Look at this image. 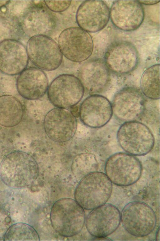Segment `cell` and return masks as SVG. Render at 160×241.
I'll return each mask as SVG.
<instances>
[{
    "instance_id": "1",
    "label": "cell",
    "mask_w": 160,
    "mask_h": 241,
    "mask_svg": "<svg viewBox=\"0 0 160 241\" xmlns=\"http://www.w3.org/2000/svg\"><path fill=\"white\" fill-rule=\"evenodd\" d=\"M38 169L34 158L28 153L15 151L7 155L0 164V178L7 186L21 188L32 184L37 179Z\"/></svg>"
},
{
    "instance_id": "2",
    "label": "cell",
    "mask_w": 160,
    "mask_h": 241,
    "mask_svg": "<svg viewBox=\"0 0 160 241\" xmlns=\"http://www.w3.org/2000/svg\"><path fill=\"white\" fill-rule=\"evenodd\" d=\"M112 183L103 173L90 172L78 185L74 193L75 201L83 209H93L105 204L112 191Z\"/></svg>"
},
{
    "instance_id": "3",
    "label": "cell",
    "mask_w": 160,
    "mask_h": 241,
    "mask_svg": "<svg viewBox=\"0 0 160 241\" xmlns=\"http://www.w3.org/2000/svg\"><path fill=\"white\" fill-rule=\"evenodd\" d=\"M50 219L52 227L57 233L62 236L70 237L81 231L85 216L83 209L75 200L63 198L53 205Z\"/></svg>"
},
{
    "instance_id": "4",
    "label": "cell",
    "mask_w": 160,
    "mask_h": 241,
    "mask_svg": "<svg viewBox=\"0 0 160 241\" xmlns=\"http://www.w3.org/2000/svg\"><path fill=\"white\" fill-rule=\"evenodd\" d=\"M117 138L122 148L134 156L147 154L155 144L154 137L149 128L136 120L126 122L121 125L117 132Z\"/></svg>"
},
{
    "instance_id": "5",
    "label": "cell",
    "mask_w": 160,
    "mask_h": 241,
    "mask_svg": "<svg viewBox=\"0 0 160 241\" xmlns=\"http://www.w3.org/2000/svg\"><path fill=\"white\" fill-rule=\"evenodd\" d=\"M85 89L79 78L69 74L55 78L47 90L48 98L56 107L68 109L77 105L84 96Z\"/></svg>"
},
{
    "instance_id": "6",
    "label": "cell",
    "mask_w": 160,
    "mask_h": 241,
    "mask_svg": "<svg viewBox=\"0 0 160 241\" xmlns=\"http://www.w3.org/2000/svg\"><path fill=\"white\" fill-rule=\"evenodd\" d=\"M106 174L112 183L120 186H126L136 183L140 179L142 166L135 156L119 152L110 156L105 165Z\"/></svg>"
},
{
    "instance_id": "7",
    "label": "cell",
    "mask_w": 160,
    "mask_h": 241,
    "mask_svg": "<svg viewBox=\"0 0 160 241\" xmlns=\"http://www.w3.org/2000/svg\"><path fill=\"white\" fill-rule=\"evenodd\" d=\"M121 221L129 233L140 237L148 235L154 230L157 218L154 211L148 205L134 201L128 203L123 208Z\"/></svg>"
},
{
    "instance_id": "8",
    "label": "cell",
    "mask_w": 160,
    "mask_h": 241,
    "mask_svg": "<svg viewBox=\"0 0 160 241\" xmlns=\"http://www.w3.org/2000/svg\"><path fill=\"white\" fill-rule=\"evenodd\" d=\"M26 50L31 62L42 70H54L62 63L63 55L58 45L48 36L31 37L27 42Z\"/></svg>"
},
{
    "instance_id": "9",
    "label": "cell",
    "mask_w": 160,
    "mask_h": 241,
    "mask_svg": "<svg viewBox=\"0 0 160 241\" xmlns=\"http://www.w3.org/2000/svg\"><path fill=\"white\" fill-rule=\"evenodd\" d=\"M58 43L62 55L73 62L87 60L93 51L92 37L80 28L69 27L63 30L59 35Z\"/></svg>"
},
{
    "instance_id": "10",
    "label": "cell",
    "mask_w": 160,
    "mask_h": 241,
    "mask_svg": "<svg viewBox=\"0 0 160 241\" xmlns=\"http://www.w3.org/2000/svg\"><path fill=\"white\" fill-rule=\"evenodd\" d=\"M43 125L49 138L56 142L61 143L68 141L73 137L77 123L76 117L70 110L56 107L46 114Z\"/></svg>"
},
{
    "instance_id": "11",
    "label": "cell",
    "mask_w": 160,
    "mask_h": 241,
    "mask_svg": "<svg viewBox=\"0 0 160 241\" xmlns=\"http://www.w3.org/2000/svg\"><path fill=\"white\" fill-rule=\"evenodd\" d=\"M111 104L115 116L126 122L135 120L142 115L145 109V99L139 89L127 87L115 94Z\"/></svg>"
},
{
    "instance_id": "12",
    "label": "cell",
    "mask_w": 160,
    "mask_h": 241,
    "mask_svg": "<svg viewBox=\"0 0 160 241\" xmlns=\"http://www.w3.org/2000/svg\"><path fill=\"white\" fill-rule=\"evenodd\" d=\"M139 61L137 49L131 43L119 40L112 43L107 49L104 62L109 70L119 75L131 72Z\"/></svg>"
},
{
    "instance_id": "13",
    "label": "cell",
    "mask_w": 160,
    "mask_h": 241,
    "mask_svg": "<svg viewBox=\"0 0 160 241\" xmlns=\"http://www.w3.org/2000/svg\"><path fill=\"white\" fill-rule=\"evenodd\" d=\"M121 214L115 206L104 204L90 212L86 220L88 232L96 238L105 237L113 233L119 227Z\"/></svg>"
},
{
    "instance_id": "14",
    "label": "cell",
    "mask_w": 160,
    "mask_h": 241,
    "mask_svg": "<svg viewBox=\"0 0 160 241\" xmlns=\"http://www.w3.org/2000/svg\"><path fill=\"white\" fill-rule=\"evenodd\" d=\"M113 114L111 103L105 97L90 95L82 102L79 108V116L85 126L98 128L105 125Z\"/></svg>"
},
{
    "instance_id": "15",
    "label": "cell",
    "mask_w": 160,
    "mask_h": 241,
    "mask_svg": "<svg viewBox=\"0 0 160 241\" xmlns=\"http://www.w3.org/2000/svg\"><path fill=\"white\" fill-rule=\"evenodd\" d=\"M145 17L143 8L136 1H115L110 10L113 24L122 30H136L142 23Z\"/></svg>"
},
{
    "instance_id": "16",
    "label": "cell",
    "mask_w": 160,
    "mask_h": 241,
    "mask_svg": "<svg viewBox=\"0 0 160 241\" xmlns=\"http://www.w3.org/2000/svg\"><path fill=\"white\" fill-rule=\"evenodd\" d=\"M110 18V10L102 1H85L80 5L76 15L77 23L80 28L91 33L102 29Z\"/></svg>"
},
{
    "instance_id": "17",
    "label": "cell",
    "mask_w": 160,
    "mask_h": 241,
    "mask_svg": "<svg viewBox=\"0 0 160 241\" xmlns=\"http://www.w3.org/2000/svg\"><path fill=\"white\" fill-rule=\"evenodd\" d=\"M110 73L104 61L93 59L86 62L80 67L78 78L85 90L90 95L99 94L108 85L110 80Z\"/></svg>"
},
{
    "instance_id": "18",
    "label": "cell",
    "mask_w": 160,
    "mask_h": 241,
    "mask_svg": "<svg viewBox=\"0 0 160 241\" xmlns=\"http://www.w3.org/2000/svg\"><path fill=\"white\" fill-rule=\"evenodd\" d=\"M29 58L24 45L16 40L0 42V71L8 75L19 74L28 65Z\"/></svg>"
},
{
    "instance_id": "19",
    "label": "cell",
    "mask_w": 160,
    "mask_h": 241,
    "mask_svg": "<svg viewBox=\"0 0 160 241\" xmlns=\"http://www.w3.org/2000/svg\"><path fill=\"white\" fill-rule=\"evenodd\" d=\"M48 87L46 74L43 70L36 67L26 68L19 74L16 81L18 93L28 100L42 98L47 91Z\"/></svg>"
},
{
    "instance_id": "20",
    "label": "cell",
    "mask_w": 160,
    "mask_h": 241,
    "mask_svg": "<svg viewBox=\"0 0 160 241\" xmlns=\"http://www.w3.org/2000/svg\"><path fill=\"white\" fill-rule=\"evenodd\" d=\"M49 10L41 6L31 8L24 20L26 32L32 37L37 35L48 36L54 29L56 21Z\"/></svg>"
},
{
    "instance_id": "21",
    "label": "cell",
    "mask_w": 160,
    "mask_h": 241,
    "mask_svg": "<svg viewBox=\"0 0 160 241\" xmlns=\"http://www.w3.org/2000/svg\"><path fill=\"white\" fill-rule=\"evenodd\" d=\"M24 109L15 97L8 95L0 96V125L7 127H14L22 121Z\"/></svg>"
},
{
    "instance_id": "22",
    "label": "cell",
    "mask_w": 160,
    "mask_h": 241,
    "mask_svg": "<svg viewBox=\"0 0 160 241\" xmlns=\"http://www.w3.org/2000/svg\"><path fill=\"white\" fill-rule=\"evenodd\" d=\"M160 65L156 64L147 68L140 79L141 91L148 98L153 100L160 98Z\"/></svg>"
},
{
    "instance_id": "23",
    "label": "cell",
    "mask_w": 160,
    "mask_h": 241,
    "mask_svg": "<svg viewBox=\"0 0 160 241\" xmlns=\"http://www.w3.org/2000/svg\"><path fill=\"white\" fill-rule=\"evenodd\" d=\"M5 241L39 240L36 230L26 223H18L11 225L4 233Z\"/></svg>"
},
{
    "instance_id": "24",
    "label": "cell",
    "mask_w": 160,
    "mask_h": 241,
    "mask_svg": "<svg viewBox=\"0 0 160 241\" xmlns=\"http://www.w3.org/2000/svg\"><path fill=\"white\" fill-rule=\"evenodd\" d=\"M49 9L55 12H61L67 10L71 4V1H45Z\"/></svg>"
},
{
    "instance_id": "25",
    "label": "cell",
    "mask_w": 160,
    "mask_h": 241,
    "mask_svg": "<svg viewBox=\"0 0 160 241\" xmlns=\"http://www.w3.org/2000/svg\"><path fill=\"white\" fill-rule=\"evenodd\" d=\"M70 108V110L75 117L79 116V108L76 105Z\"/></svg>"
},
{
    "instance_id": "26",
    "label": "cell",
    "mask_w": 160,
    "mask_h": 241,
    "mask_svg": "<svg viewBox=\"0 0 160 241\" xmlns=\"http://www.w3.org/2000/svg\"><path fill=\"white\" fill-rule=\"evenodd\" d=\"M138 2L140 3L145 5H151L155 4L159 2V1H140Z\"/></svg>"
},
{
    "instance_id": "27",
    "label": "cell",
    "mask_w": 160,
    "mask_h": 241,
    "mask_svg": "<svg viewBox=\"0 0 160 241\" xmlns=\"http://www.w3.org/2000/svg\"><path fill=\"white\" fill-rule=\"evenodd\" d=\"M8 2L7 1H0V7L6 5Z\"/></svg>"
},
{
    "instance_id": "28",
    "label": "cell",
    "mask_w": 160,
    "mask_h": 241,
    "mask_svg": "<svg viewBox=\"0 0 160 241\" xmlns=\"http://www.w3.org/2000/svg\"><path fill=\"white\" fill-rule=\"evenodd\" d=\"M159 229H158V230L157 231V235L156 236V239H158L159 237V235H158V234L159 233Z\"/></svg>"
}]
</instances>
